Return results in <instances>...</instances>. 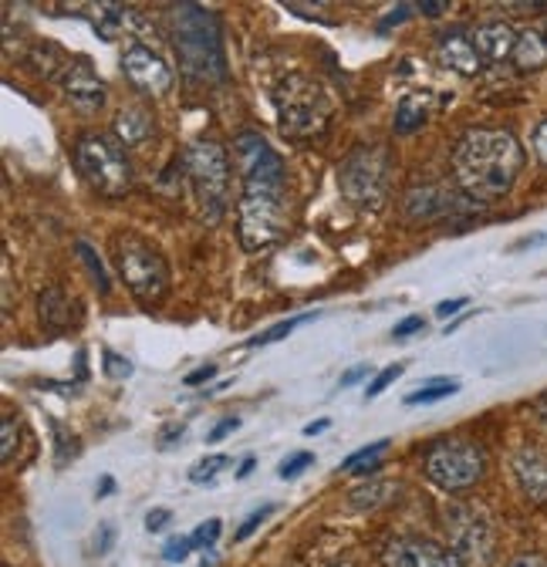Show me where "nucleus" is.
<instances>
[{
	"instance_id": "nucleus-23",
	"label": "nucleus",
	"mask_w": 547,
	"mask_h": 567,
	"mask_svg": "<svg viewBox=\"0 0 547 567\" xmlns=\"http://www.w3.org/2000/svg\"><path fill=\"white\" fill-rule=\"evenodd\" d=\"M75 250H79V257H82L85 270L92 274V280H95V288H99V295L105 298V295L112 291V277H109V270H105V264H102L99 250H95V247H92L89 240H79V244H75Z\"/></svg>"
},
{
	"instance_id": "nucleus-24",
	"label": "nucleus",
	"mask_w": 547,
	"mask_h": 567,
	"mask_svg": "<svg viewBox=\"0 0 547 567\" xmlns=\"http://www.w3.org/2000/svg\"><path fill=\"white\" fill-rule=\"evenodd\" d=\"M456 392H460V382H456V379H433V382H426L420 392L405 395V405H430V402H443V399H450V395H456Z\"/></svg>"
},
{
	"instance_id": "nucleus-35",
	"label": "nucleus",
	"mask_w": 547,
	"mask_h": 567,
	"mask_svg": "<svg viewBox=\"0 0 547 567\" xmlns=\"http://www.w3.org/2000/svg\"><path fill=\"white\" fill-rule=\"evenodd\" d=\"M189 550H193V537H169L166 547H163V557H166L169 564H179V560L189 557Z\"/></svg>"
},
{
	"instance_id": "nucleus-7",
	"label": "nucleus",
	"mask_w": 547,
	"mask_h": 567,
	"mask_svg": "<svg viewBox=\"0 0 547 567\" xmlns=\"http://www.w3.org/2000/svg\"><path fill=\"white\" fill-rule=\"evenodd\" d=\"M75 166L85 176V183L109 196L118 199L132 189V166L125 156V146L118 138L105 135V132H85L75 142Z\"/></svg>"
},
{
	"instance_id": "nucleus-43",
	"label": "nucleus",
	"mask_w": 547,
	"mask_h": 567,
	"mask_svg": "<svg viewBox=\"0 0 547 567\" xmlns=\"http://www.w3.org/2000/svg\"><path fill=\"white\" fill-rule=\"evenodd\" d=\"M214 375H217V365H203V369H196V372L186 375V385H203V382L214 379Z\"/></svg>"
},
{
	"instance_id": "nucleus-46",
	"label": "nucleus",
	"mask_w": 547,
	"mask_h": 567,
	"mask_svg": "<svg viewBox=\"0 0 547 567\" xmlns=\"http://www.w3.org/2000/svg\"><path fill=\"white\" fill-rule=\"evenodd\" d=\"M183 433H186V425H169V430H166V433L159 436V446L166 450V446H169L173 440H183Z\"/></svg>"
},
{
	"instance_id": "nucleus-6",
	"label": "nucleus",
	"mask_w": 547,
	"mask_h": 567,
	"mask_svg": "<svg viewBox=\"0 0 547 567\" xmlns=\"http://www.w3.org/2000/svg\"><path fill=\"white\" fill-rule=\"evenodd\" d=\"M186 176L199 206V217L207 224H220L230 203V156L220 142L196 138L186 150Z\"/></svg>"
},
{
	"instance_id": "nucleus-33",
	"label": "nucleus",
	"mask_w": 547,
	"mask_h": 567,
	"mask_svg": "<svg viewBox=\"0 0 547 567\" xmlns=\"http://www.w3.org/2000/svg\"><path fill=\"white\" fill-rule=\"evenodd\" d=\"M308 466H314V453H295V456H288V460L281 463L278 476H281V480H295V476H301Z\"/></svg>"
},
{
	"instance_id": "nucleus-17",
	"label": "nucleus",
	"mask_w": 547,
	"mask_h": 567,
	"mask_svg": "<svg viewBox=\"0 0 547 567\" xmlns=\"http://www.w3.org/2000/svg\"><path fill=\"white\" fill-rule=\"evenodd\" d=\"M517 31L507 24V21H491V24H481L473 31V48L484 61L491 64H500L507 58H514V48H517Z\"/></svg>"
},
{
	"instance_id": "nucleus-18",
	"label": "nucleus",
	"mask_w": 547,
	"mask_h": 567,
	"mask_svg": "<svg viewBox=\"0 0 547 567\" xmlns=\"http://www.w3.org/2000/svg\"><path fill=\"white\" fill-rule=\"evenodd\" d=\"M436 58H440L443 68L456 71V75H463V79L476 75V71H481V64H484V58L476 54V48H473V38H466V34H460V31L440 38Z\"/></svg>"
},
{
	"instance_id": "nucleus-11",
	"label": "nucleus",
	"mask_w": 547,
	"mask_h": 567,
	"mask_svg": "<svg viewBox=\"0 0 547 567\" xmlns=\"http://www.w3.org/2000/svg\"><path fill=\"white\" fill-rule=\"evenodd\" d=\"M234 159L240 183H288L285 159L270 150V142L260 132H240L234 138Z\"/></svg>"
},
{
	"instance_id": "nucleus-8",
	"label": "nucleus",
	"mask_w": 547,
	"mask_h": 567,
	"mask_svg": "<svg viewBox=\"0 0 547 567\" xmlns=\"http://www.w3.org/2000/svg\"><path fill=\"white\" fill-rule=\"evenodd\" d=\"M338 186L349 203L379 209L392 189V159L385 146H355L338 166Z\"/></svg>"
},
{
	"instance_id": "nucleus-37",
	"label": "nucleus",
	"mask_w": 547,
	"mask_h": 567,
	"mask_svg": "<svg viewBox=\"0 0 547 567\" xmlns=\"http://www.w3.org/2000/svg\"><path fill=\"white\" fill-rule=\"evenodd\" d=\"M234 430H240V419L237 415H227L224 422H217L214 430H210V436H207V443H220V440H227Z\"/></svg>"
},
{
	"instance_id": "nucleus-51",
	"label": "nucleus",
	"mask_w": 547,
	"mask_h": 567,
	"mask_svg": "<svg viewBox=\"0 0 547 567\" xmlns=\"http://www.w3.org/2000/svg\"><path fill=\"white\" fill-rule=\"evenodd\" d=\"M534 409H537V415H540V419L547 422V392H544V395H540V399L534 402Z\"/></svg>"
},
{
	"instance_id": "nucleus-16",
	"label": "nucleus",
	"mask_w": 547,
	"mask_h": 567,
	"mask_svg": "<svg viewBox=\"0 0 547 567\" xmlns=\"http://www.w3.org/2000/svg\"><path fill=\"white\" fill-rule=\"evenodd\" d=\"M514 480L530 504H547V456L534 446H520L510 460Z\"/></svg>"
},
{
	"instance_id": "nucleus-48",
	"label": "nucleus",
	"mask_w": 547,
	"mask_h": 567,
	"mask_svg": "<svg viewBox=\"0 0 547 567\" xmlns=\"http://www.w3.org/2000/svg\"><path fill=\"white\" fill-rule=\"evenodd\" d=\"M328 425H331V419H318V422H308V425H305V436H318V433H324V430H328Z\"/></svg>"
},
{
	"instance_id": "nucleus-39",
	"label": "nucleus",
	"mask_w": 547,
	"mask_h": 567,
	"mask_svg": "<svg viewBox=\"0 0 547 567\" xmlns=\"http://www.w3.org/2000/svg\"><path fill=\"white\" fill-rule=\"evenodd\" d=\"M169 520H173V514H169L166 507H156V511H149V514H146V530H149V534H156V530H163Z\"/></svg>"
},
{
	"instance_id": "nucleus-29",
	"label": "nucleus",
	"mask_w": 547,
	"mask_h": 567,
	"mask_svg": "<svg viewBox=\"0 0 547 567\" xmlns=\"http://www.w3.org/2000/svg\"><path fill=\"white\" fill-rule=\"evenodd\" d=\"M402 372H405V365H399V362H395V365H385L382 372H375V379L365 385V399H375V395H382V392H385V389H389V385H392V382H395Z\"/></svg>"
},
{
	"instance_id": "nucleus-50",
	"label": "nucleus",
	"mask_w": 547,
	"mask_h": 567,
	"mask_svg": "<svg viewBox=\"0 0 547 567\" xmlns=\"http://www.w3.org/2000/svg\"><path fill=\"white\" fill-rule=\"evenodd\" d=\"M254 466H257V460H254V456H247V460L240 463V470H237V480H247V476L254 473Z\"/></svg>"
},
{
	"instance_id": "nucleus-25",
	"label": "nucleus",
	"mask_w": 547,
	"mask_h": 567,
	"mask_svg": "<svg viewBox=\"0 0 547 567\" xmlns=\"http://www.w3.org/2000/svg\"><path fill=\"white\" fill-rule=\"evenodd\" d=\"M18 443H21V419L8 412L4 422H0V460H4V466L14 460Z\"/></svg>"
},
{
	"instance_id": "nucleus-10",
	"label": "nucleus",
	"mask_w": 547,
	"mask_h": 567,
	"mask_svg": "<svg viewBox=\"0 0 547 567\" xmlns=\"http://www.w3.org/2000/svg\"><path fill=\"white\" fill-rule=\"evenodd\" d=\"M446 534H450V550L463 564H476V567L494 564L497 534H494V524L484 511L463 507V504L446 507Z\"/></svg>"
},
{
	"instance_id": "nucleus-38",
	"label": "nucleus",
	"mask_w": 547,
	"mask_h": 567,
	"mask_svg": "<svg viewBox=\"0 0 547 567\" xmlns=\"http://www.w3.org/2000/svg\"><path fill=\"white\" fill-rule=\"evenodd\" d=\"M530 146H534L537 159L547 166V118H544V122H537V128H534V135H530Z\"/></svg>"
},
{
	"instance_id": "nucleus-5",
	"label": "nucleus",
	"mask_w": 547,
	"mask_h": 567,
	"mask_svg": "<svg viewBox=\"0 0 547 567\" xmlns=\"http://www.w3.org/2000/svg\"><path fill=\"white\" fill-rule=\"evenodd\" d=\"M274 109H278V125L288 138H314L328 128L331 118L324 85L311 75H301V71L281 79V85L274 89Z\"/></svg>"
},
{
	"instance_id": "nucleus-26",
	"label": "nucleus",
	"mask_w": 547,
	"mask_h": 567,
	"mask_svg": "<svg viewBox=\"0 0 547 567\" xmlns=\"http://www.w3.org/2000/svg\"><path fill=\"white\" fill-rule=\"evenodd\" d=\"M227 466H230V456H220V453L203 456L199 463H193V470H189V483H214V480H217V473H220V470H227Z\"/></svg>"
},
{
	"instance_id": "nucleus-31",
	"label": "nucleus",
	"mask_w": 547,
	"mask_h": 567,
	"mask_svg": "<svg viewBox=\"0 0 547 567\" xmlns=\"http://www.w3.org/2000/svg\"><path fill=\"white\" fill-rule=\"evenodd\" d=\"M385 446H389V440H375V443H369L365 450L352 453L345 463H341V470H359V466H365V463H375V456H379V453H385Z\"/></svg>"
},
{
	"instance_id": "nucleus-32",
	"label": "nucleus",
	"mask_w": 547,
	"mask_h": 567,
	"mask_svg": "<svg viewBox=\"0 0 547 567\" xmlns=\"http://www.w3.org/2000/svg\"><path fill=\"white\" fill-rule=\"evenodd\" d=\"M220 530H224V524L217 520V517H210V520H203L199 527H196V534H193V547H214L217 544V537H220Z\"/></svg>"
},
{
	"instance_id": "nucleus-44",
	"label": "nucleus",
	"mask_w": 547,
	"mask_h": 567,
	"mask_svg": "<svg viewBox=\"0 0 547 567\" xmlns=\"http://www.w3.org/2000/svg\"><path fill=\"white\" fill-rule=\"evenodd\" d=\"M510 567H547V560L540 554H517L510 560Z\"/></svg>"
},
{
	"instance_id": "nucleus-54",
	"label": "nucleus",
	"mask_w": 547,
	"mask_h": 567,
	"mask_svg": "<svg viewBox=\"0 0 547 567\" xmlns=\"http://www.w3.org/2000/svg\"><path fill=\"white\" fill-rule=\"evenodd\" d=\"M331 567H352V564H345V560H334Z\"/></svg>"
},
{
	"instance_id": "nucleus-12",
	"label": "nucleus",
	"mask_w": 547,
	"mask_h": 567,
	"mask_svg": "<svg viewBox=\"0 0 547 567\" xmlns=\"http://www.w3.org/2000/svg\"><path fill=\"white\" fill-rule=\"evenodd\" d=\"M122 75L153 99L166 95L173 89V68L166 64V58L159 51H153L143 41H132L122 51Z\"/></svg>"
},
{
	"instance_id": "nucleus-41",
	"label": "nucleus",
	"mask_w": 547,
	"mask_h": 567,
	"mask_svg": "<svg viewBox=\"0 0 547 567\" xmlns=\"http://www.w3.org/2000/svg\"><path fill=\"white\" fill-rule=\"evenodd\" d=\"M466 305H469V298H450V301H440V305H436V315H440V318H450V315H456V311L466 308Z\"/></svg>"
},
{
	"instance_id": "nucleus-21",
	"label": "nucleus",
	"mask_w": 547,
	"mask_h": 567,
	"mask_svg": "<svg viewBox=\"0 0 547 567\" xmlns=\"http://www.w3.org/2000/svg\"><path fill=\"white\" fill-rule=\"evenodd\" d=\"M430 118V102L426 95H402V102L395 105V132L399 135H413L416 128H423Z\"/></svg>"
},
{
	"instance_id": "nucleus-45",
	"label": "nucleus",
	"mask_w": 547,
	"mask_h": 567,
	"mask_svg": "<svg viewBox=\"0 0 547 567\" xmlns=\"http://www.w3.org/2000/svg\"><path fill=\"white\" fill-rule=\"evenodd\" d=\"M416 11H423L426 18H440L443 11H450V4H440V0H423Z\"/></svg>"
},
{
	"instance_id": "nucleus-40",
	"label": "nucleus",
	"mask_w": 547,
	"mask_h": 567,
	"mask_svg": "<svg viewBox=\"0 0 547 567\" xmlns=\"http://www.w3.org/2000/svg\"><path fill=\"white\" fill-rule=\"evenodd\" d=\"M112 540H115V527H112V524H102V530H99V537H95V550H99V554H109V550H112Z\"/></svg>"
},
{
	"instance_id": "nucleus-1",
	"label": "nucleus",
	"mask_w": 547,
	"mask_h": 567,
	"mask_svg": "<svg viewBox=\"0 0 547 567\" xmlns=\"http://www.w3.org/2000/svg\"><path fill=\"white\" fill-rule=\"evenodd\" d=\"M460 193L473 203L507 196L524 169V150L507 128H469L450 156Z\"/></svg>"
},
{
	"instance_id": "nucleus-13",
	"label": "nucleus",
	"mask_w": 547,
	"mask_h": 567,
	"mask_svg": "<svg viewBox=\"0 0 547 567\" xmlns=\"http://www.w3.org/2000/svg\"><path fill=\"white\" fill-rule=\"evenodd\" d=\"M385 567H466L450 547H440L430 537H399L382 550Z\"/></svg>"
},
{
	"instance_id": "nucleus-52",
	"label": "nucleus",
	"mask_w": 547,
	"mask_h": 567,
	"mask_svg": "<svg viewBox=\"0 0 547 567\" xmlns=\"http://www.w3.org/2000/svg\"><path fill=\"white\" fill-rule=\"evenodd\" d=\"M352 473H359V476H369V473H379V463H365V466H359V470H352Z\"/></svg>"
},
{
	"instance_id": "nucleus-53",
	"label": "nucleus",
	"mask_w": 547,
	"mask_h": 567,
	"mask_svg": "<svg viewBox=\"0 0 547 567\" xmlns=\"http://www.w3.org/2000/svg\"><path fill=\"white\" fill-rule=\"evenodd\" d=\"M112 486H115V483H112V476H105V480H102V486H99V496L112 493Z\"/></svg>"
},
{
	"instance_id": "nucleus-30",
	"label": "nucleus",
	"mask_w": 547,
	"mask_h": 567,
	"mask_svg": "<svg viewBox=\"0 0 547 567\" xmlns=\"http://www.w3.org/2000/svg\"><path fill=\"white\" fill-rule=\"evenodd\" d=\"M102 362H105V375L109 379H128L132 375V362L125 359V354L112 351V348L102 351Z\"/></svg>"
},
{
	"instance_id": "nucleus-15",
	"label": "nucleus",
	"mask_w": 547,
	"mask_h": 567,
	"mask_svg": "<svg viewBox=\"0 0 547 567\" xmlns=\"http://www.w3.org/2000/svg\"><path fill=\"white\" fill-rule=\"evenodd\" d=\"M463 203H456L453 193H446L443 186H416L409 189L405 199H402V209L409 220L416 224H430V220H440V217H450V213H456Z\"/></svg>"
},
{
	"instance_id": "nucleus-49",
	"label": "nucleus",
	"mask_w": 547,
	"mask_h": 567,
	"mask_svg": "<svg viewBox=\"0 0 547 567\" xmlns=\"http://www.w3.org/2000/svg\"><path fill=\"white\" fill-rule=\"evenodd\" d=\"M537 244H547V234H537V237H524L514 244V250H527V247H537Z\"/></svg>"
},
{
	"instance_id": "nucleus-28",
	"label": "nucleus",
	"mask_w": 547,
	"mask_h": 567,
	"mask_svg": "<svg viewBox=\"0 0 547 567\" xmlns=\"http://www.w3.org/2000/svg\"><path fill=\"white\" fill-rule=\"evenodd\" d=\"M389 493H395V486H392V483H372V486H362V489H355V493H352V507H359V511H365V507H382V504H385L382 496H389Z\"/></svg>"
},
{
	"instance_id": "nucleus-22",
	"label": "nucleus",
	"mask_w": 547,
	"mask_h": 567,
	"mask_svg": "<svg viewBox=\"0 0 547 567\" xmlns=\"http://www.w3.org/2000/svg\"><path fill=\"white\" fill-rule=\"evenodd\" d=\"M520 71H540L547 64V41L537 31H520L514 58H510Z\"/></svg>"
},
{
	"instance_id": "nucleus-2",
	"label": "nucleus",
	"mask_w": 547,
	"mask_h": 567,
	"mask_svg": "<svg viewBox=\"0 0 547 567\" xmlns=\"http://www.w3.org/2000/svg\"><path fill=\"white\" fill-rule=\"evenodd\" d=\"M173 21V44L179 64L196 82H224L227 79V58L217 18L199 4H179L169 14Z\"/></svg>"
},
{
	"instance_id": "nucleus-34",
	"label": "nucleus",
	"mask_w": 547,
	"mask_h": 567,
	"mask_svg": "<svg viewBox=\"0 0 547 567\" xmlns=\"http://www.w3.org/2000/svg\"><path fill=\"white\" fill-rule=\"evenodd\" d=\"M274 511H278V507H274V504H264V507H257V511H254V514H250V517H247V520H244L240 527H237L234 540H247V537H250V534H254V530H257V527H260V524H264V520H267L270 514H274Z\"/></svg>"
},
{
	"instance_id": "nucleus-20",
	"label": "nucleus",
	"mask_w": 547,
	"mask_h": 567,
	"mask_svg": "<svg viewBox=\"0 0 547 567\" xmlns=\"http://www.w3.org/2000/svg\"><path fill=\"white\" fill-rule=\"evenodd\" d=\"M38 318H41L44 331L61 334V331L72 328V301H68V295L61 288L51 284V288H44L38 295Z\"/></svg>"
},
{
	"instance_id": "nucleus-4",
	"label": "nucleus",
	"mask_w": 547,
	"mask_h": 567,
	"mask_svg": "<svg viewBox=\"0 0 547 567\" xmlns=\"http://www.w3.org/2000/svg\"><path fill=\"white\" fill-rule=\"evenodd\" d=\"M112 260L128 288V295L143 308H159L169 295V267L166 257L143 237L115 234L112 237Z\"/></svg>"
},
{
	"instance_id": "nucleus-47",
	"label": "nucleus",
	"mask_w": 547,
	"mask_h": 567,
	"mask_svg": "<svg viewBox=\"0 0 547 567\" xmlns=\"http://www.w3.org/2000/svg\"><path fill=\"white\" fill-rule=\"evenodd\" d=\"M409 11H413V8H409V4H399V8H395V11H392V14H389L385 21H382V28H392V24L405 21V14H409Z\"/></svg>"
},
{
	"instance_id": "nucleus-9",
	"label": "nucleus",
	"mask_w": 547,
	"mask_h": 567,
	"mask_svg": "<svg viewBox=\"0 0 547 567\" xmlns=\"http://www.w3.org/2000/svg\"><path fill=\"white\" fill-rule=\"evenodd\" d=\"M423 473L433 486L446 493H463L476 486L487 473V453L473 440H443L433 443L423 456Z\"/></svg>"
},
{
	"instance_id": "nucleus-36",
	"label": "nucleus",
	"mask_w": 547,
	"mask_h": 567,
	"mask_svg": "<svg viewBox=\"0 0 547 567\" xmlns=\"http://www.w3.org/2000/svg\"><path fill=\"white\" fill-rule=\"evenodd\" d=\"M423 328H426L423 315H409V318H402V321L392 328V338H409V334H416V331H423Z\"/></svg>"
},
{
	"instance_id": "nucleus-3",
	"label": "nucleus",
	"mask_w": 547,
	"mask_h": 567,
	"mask_svg": "<svg viewBox=\"0 0 547 567\" xmlns=\"http://www.w3.org/2000/svg\"><path fill=\"white\" fill-rule=\"evenodd\" d=\"M288 230V183H240L237 237L240 247L257 254L278 244Z\"/></svg>"
},
{
	"instance_id": "nucleus-42",
	"label": "nucleus",
	"mask_w": 547,
	"mask_h": 567,
	"mask_svg": "<svg viewBox=\"0 0 547 567\" xmlns=\"http://www.w3.org/2000/svg\"><path fill=\"white\" fill-rule=\"evenodd\" d=\"M365 375H372V365H355L352 372H345V375H341V389H349V385L362 382Z\"/></svg>"
},
{
	"instance_id": "nucleus-14",
	"label": "nucleus",
	"mask_w": 547,
	"mask_h": 567,
	"mask_svg": "<svg viewBox=\"0 0 547 567\" xmlns=\"http://www.w3.org/2000/svg\"><path fill=\"white\" fill-rule=\"evenodd\" d=\"M58 82H61L64 99L72 102V109H79L82 115H92V112H99L105 105L109 89L85 61H68L64 71L58 75Z\"/></svg>"
},
{
	"instance_id": "nucleus-19",
	"label": "nucleus",
	"mask_w": 547,
	"mask_h": 567,
	"mask_svg": "<svg viewBox=\"0 0 547 567\" xmlns=\"http://www.w3.org/2000/svg\"><path fill=\"white\" fill-rule=\"evenodd\" d=\"M115 135L125 150H146L153 135H156V125H153V115L140 105H128L115 115Z\"/></svg>"
},
{
	"instance_id": "nucleus-27",
	"label": "nucleus",
	"mask_w": 547,
	"mask_h": 567,
	"mask_svg": "<svg viewBox=\"0 0 547 567\" xmlns=\"http://www.w3.org/2000/svg\"><path fill=\"white\" fill-rule=\"evenodd\" d=\"M305 321H311V315H301V318H288V321H278L274 328H267V331H260L257 338H250L247 341V348H264V344H274V341H281V338H288L298 324H305Z\"/></svg>"
}]
</instances>
